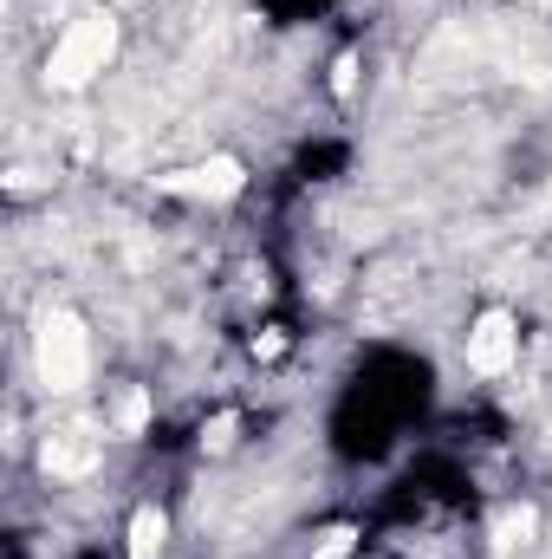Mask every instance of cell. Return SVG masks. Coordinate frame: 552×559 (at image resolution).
I'll list each match as a JSON object with an SVG mask.
<instances>
[{
    "label": "cell",
    "instance_id": "5",
    "mask_svg": "<svg viewBox=\"0 0 552 559\" xmlns=\"http://www.w3.org/2000/svg\"><path fill=\"white\" fill-rule=\"evenodd\" d=\"M39 468L46 475H92L98 468V436L92 429H52L46 442H39Z\"/></svg>",
    "mask_w": 552,
    "mask_h": 559
},
{
    "label": "cell",
    "instance_id": "2",
    "mask_svg": "<svg viewBox=\"0 0 552 559\" xmlns=\"http://www.w3.org/2000/svg\"><path fill=\"white\" fill-rule=\"evenodd\" d=\"M33 365H39V384L46 391H79L92 378V338H85V319L79 312H46L39 319V338H33Z\"/></svg>",
    "mask_w": 552,
    "mask_h": 559
},
{
    "label": "cell",
    "instance_id": "9",
    "mask_svg": "<svg viewBox=\"0 0 552 559\" xmlns=\"http://www.w3.org/2000/svg\"><path fill=\"white\" fill-rule=\"evenodd\" d=\"M494 534H501V547H514V540H527V534H533V514H527V508H520V514H501V527H494Z\"/></svg>",
    "mask_w": 552,
    "mask_h": 559
},
{
    "label": "cell",
    "instance_id": "6",
    "mask_svg": "<svg viewBox=\"0 0 552 559\" xmlns=\"http://www.w3.org/2000/svg\"><path fill=\"white\" fill-rule=\"evenodd\" d=\"M163 534H169V521L156 508H137L131 514V559H163Z\"/></svg>",
    "mask_w": 552,
    "mask_h": 559
},
{
    "label": "cell",
    "instance_id": "1",
    "mask_svg": "<svg viewBox=\"0 0 552 559\" xmlns=\"http://www.w3.org/2000/svg\"><path fill=\"white\" fill-rule=\"evenodd\" d=\"M111 52H118V20H111L105 7H85V13L59 33V46H52V59H46V85L79 92V85H92V79L111 66Z\"/></svg>",
    "mask_w": 552,
    "mask_h": 559
},
{
    "label": "cell",
    "instance_id": "4",
    "mask_svg": "<svg viewBox=\"0 0 552 559\" xmlns=\"http://www.w3.org/2000/svg\"><path fill=\"white\" fill-rule=\"evenodd\" d=\"M241 163L235 156H208V163H195V169H176V176H163V189L169 195H195V202H228V195H241Z\"/></svg>",
    "mask_w": 552,
    "mask_h": 559
},
{
    "label": "cell",
    "instance_id": "10",
    "mask_svg": "<svg viewBox=\"0 0 552 559\" xmlns=\"http://www.w3.org/2000/svg\"><path fill=\"white\" fill-rule=\"evenodd\" d=\"M351 85H358V59H351V52H338V66H332V92H338V98H351Z\"/></svg>",
    "mask_w": 552,
    "mask_h": 559
},
{
    "label": "cell",
    "instance_id": "7",
    "mask_svg": "<svg viewBox=\"0 0 552 559\" xmlns=\"http://www.w3.org/2000/svg\"><path fill=\"white\" fill-rule=\"evenodd\" d=\"M143 423H149V391H124V397L111 404V429H118V436H137Z\"/></svg>",
    "mask_w": 552,
    "mask_h": 559
},
{
    "label": "cell",
    "instance_id": "8",
    "mask_svg": "<svg viewBox=\"0 0 552 559\" xmlns=\"http://www.w3.org/2000/svg\"><path fill=\"white\" fill-rule=\"evenodd\" d=\"M235 429H241V417H235V411H221V417L202 429V449H228V442H235Z\"/></svg>",
    "mask_w": 552,
    "mask_h": 559
},
{
    "label": "cell",
    "instance_id": "3",
    "mask_svg": "<svg viewBox=\"0 0 552 559\" xmlns=\"http://www.w3.org/2000/svg\"><path fill=\"white\" fill-rule=\"evenodd\" d=\"M514 352H520V332H514V312H501V306H488V312L475 319V332H468V365H475L481 378H501V371L514 365Z\"/></svg>",
    "mask_w": 552,
    "mask_h": 559
},
{
    "label": "cell",
    "instance_id": "11",
    "mask_svg": "<svg viewBox=\"0 0 552 559\" xmlns=\"http://www.w3.org/2000/svg\"><path fill=\"white\" fill-rule=\"evenodd\" d=\"M351 540H358L351 527H332V534L319 540V559H345V554H351Z\"/></svg>",
    "mask_w": 552,
    "mask_h": 559
}]
</instances>
